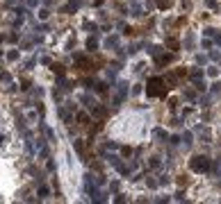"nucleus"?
I'll return each mask as SVG.
<instances>
[{"label": "nucleus", "instance_id": "f257e3e1", "mask_svg": "<svg viewBox=\"0 0 221 204\" xmlns=\"http://www.w3.org/2000/svg\"><path fill=\"white\" fill-rule=\"evenodd\" d=\"M169 89H171V86H167V80H162V77H153V80L148 82V86H146V93L150 95V98H164Z\"/></svg>", "mask_w": 221, "mask_h": 204}, {"label": "nucleus", "instance_id": "f03ea898", "mask_svg": "<svg viewBox=\"0 0 221 204\" xmlns=\"http://www.w3.org/2000/svg\"><path fill=\"white\" fill-rule=\"evenodd\" d=\"M191 170L205 172V170H207V159H205V157H194V159H191Z\"/></svg>", "mask_w": 221, "mask_h": 204}, {"label": "nucleus", "instance_id": "7ed1b4c3", "mask_svg": "<svg viewBox=\"0 0 221 204\" xmlns=\"http://www.w3.org/2000/svg\"><path fill=\"white\" fill-rule=\"evenodd\" d=\"M126 91H128V84H126V82H121V84L116 86V100H114V102H121V100H123V95H126Z\"/></svg>", "mask_w": 221, "mask_h": 204}, {"label": "nucleus", "instance_id": "20e7f679", "mask_svg": "<svg viewBox=\"0 0 221 204\" xmlns=\"http://www.w3.org/2000/svg\"><path fill=\"white\" fill-rule=\"evenodd\" d=\"M155 5H157L160 9H169L171 5H173V0H155Z\"/></svg>", "mask_w": 221, "mask_h": 204}, {"label": "nucleus", "instance_id": "39448f33", "mask_svg": "<svg viewBox=\"0 0 221 204\" xmlns=\"http://www.w3.org/2000/svg\"><path fill=\"white\" fill-rule=\"evenodd\" d=\"M78 123H80V125H87V123H89L87 113H78Z\"/></svg>", "mask_w": 221, "mask_h": 204}, {"label": "nucleus", "instance_id": "423d86ee", "mask_svg": "<svg viewBox=\"0 0 221 204\" xmlns=\"http://www.w3.org/2000/svg\"><path fill=\"white\" fill-rule=\"evenodd\" d=\"M53 71H55L57 75H64V66H60V64H53Z\"/></svg>", "mask_w": 221, "mask_h": 204}, {"label": "nucleus", "instance_id": "0eeeda50", "mask_svg": "<svg viewBox=\"0 0 221 204\" xmlns=\"http://www.w3.org/2000/svg\"><path fill=\"white\" fill-rule=\"evenodd\" d=\"M167 45L171 48V50H178V41H173V39H171V41H167Z\"/></svg>", "mask_w": 221, "mask_h": 204}, {"label": "nucleus", "instance_id": "6e6552de", "mask_svg": "<svg viewBox=\"0 0 221 204\" xmlns=\"http://www.w3.org/2000/svg\"><path fill=\"white\" fill-rule=\"evenodd\" d=\"M98 93H103V95L107 93V84H98Z\"/></svg>", "mask_w": 221, "mask_h": 204}, {"label": "nucleus", "instance_id": "1a4fd4ad", "mask_svg": "<svg viewBox=\"0 0 221 204\" xmlns=\"http://www.w3.org/2000/svg\"><path fill=\"white\" fill-rule=\"evenodd\" d=\"M75 7H78V3H75V0H73V3H69V7H66V12H73Z\"/></svg>", "mask_w": 221, "mask_h": 204}, {"label": "nucleus", "instance_id": "9d476101", "mask_svg": "<svg viewBox=\"0 0 221 204\" xmlns=\"http://www.w3.org/2000/svg\"><path fill=\"white\" fill-rule=\"evenodd\" d=\"M178 184H180V186H185V184H187V177H185V175H182V177H178Z\"/></svg>", "mask_w": 221, "mask_h": 204}, {"label": "nucleus", "instance_id": "9b49d317", "mask_svg": "<svg viewBox=\"0 0 221 204\" xmlns=\"http://www.w3.org/2000/svg\"><path fill=\"white\" fill-rule=\"evenodd\" d=\"M5 141H7V139H5V136H3V134H0V145H5Z\"/></svg>", "mask_w": 221, "mask_h": 204}]
</instances>
